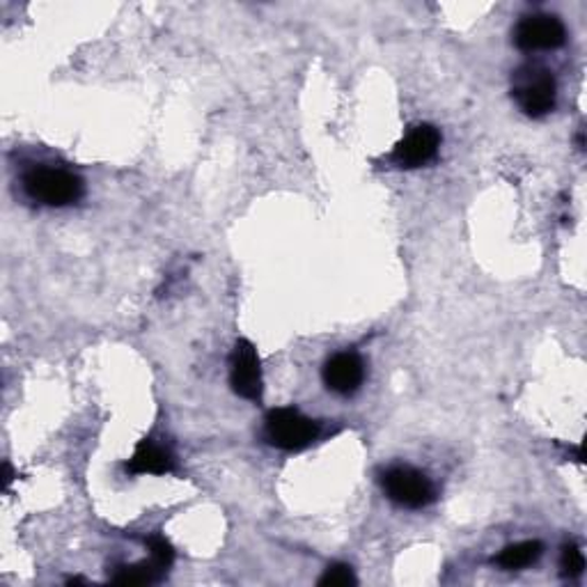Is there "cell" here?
<instances>
[{
    "label": "cell",
    "mask_w": 587,
    "mask_h": 587,
    "mask_svg": "<svg viewBox=\"0 0 587 587\" xmlns=\"http://www.w3.org/2000/svg\"><path fill=\"white\" fill-rule=\"evenodd\" d=\"M512 97L528 118H544L555 108L558 85L549 70L539 64H524L514 72Z\"/></svg>",
    "instance_id": "1"
},
{
    "label": "cell",
    "mask_w": 587,
    "mask_h": 587,
    "mask_svg": "<svg viewBox=\"0 0 587 587\" xmlns=\"http://www.w3.org/2000/svg\"><path fill=\"white\" fill-rule=\"evenodd\" d=\"M26 193L49 207H67L83 195V179L62 168H33L24 175Z\"/></svg>",
    "instance_id": "2"
},
{
    "label": "cell",
    "mask_w": 587,
    "mask_h": 587,
    "mask_svg": "<svg viewBox=\"0 0 587 587\" xmlns=\"http://www.w3.org/2000/svg\"><path fill=\"white\" fill-rule=\"evenodd\" d=\"M383 493L399 507L422 510L436 501L434 482L411 466H393L381 478Z\"/></svg>",
    "instance_id": "3"
},
{
    "label": "cell",
    "mask_w": 587,
    "mask_h": 587,
    "mask_svg": "<svg viewBox=\"0 0 587 587\" xmlns=\"http://www.w3.org/2000/svg\"><path fill=\"white\" fill-rule=\"evenodd\" d=\"M264 432L274 447L297 453V450H303L312 441H318L320 424L303 416L299 409L287 406V409H274L266 416Z\"/></svg>",
    "instance_id": "4"
},
{
    "label": "cell",
    "mask_w": 587,
    "mask_h": 587,
    "mask_svg": "<svg viewBox=\"0 0 587 587\" xmlns=\"http://www.w3.org/2000/svg\"><path fill=\"white\" fill-rule=\"evenodd\" d=\"M567 39V28L553 14L526 16L514 31V41L522 51H553Z\"/></svg>",
    "instance_id": "5"
},
{
    "label": "cell",
    "mask_w": 587,
    "mask_h": 587,
    "mask_svg": "<svg viewBox=\"0 0 587 587\" xmlns=\"http://www.w3.org/2000/svg\"><path fill=\"white\" fill-rule=\"evenodd\" d=\"M230 383H232V391L243 399L257 402L262 397L260 358H257L255 347L248 340H239L232 351Z\"/></svg>",
    "instance_id": "6"
},
{
    "label": "cell",
    "mask_w": 587,
    "mask_h": 587,
    "mask_svg": "<svg viewBox=\"0 0 587 587\" xmlns=\"http://www.w3.org/2000/svg\"><path fill=\"white\" fill-rule=\"evenodd\" d=\"M441 147V133L432 124H418L414 127L406 139L395 147L391 159L399 168H420L429 164L439 154Z\"/></svg>",
    "instance_id": "7"
},
{
    "label": "cell",
    "mask_w": 587,
    "mask_h": 587,
    "mask_svg": "<svg viewBox=\"0 0 587 587\" xmlns=\"http://www.w3.org/2000/svg\"><path fill=\"white\" fill-rule=\"evenodd\" d=\"M324 383L337 395H354L366 379L363 358L354 351H340L326 360Z\"/></svg>",
    "instance_id": "8"
},
{
    "label": "cell",
    "mask_w": 587,
    "mask_h": 587,
    "mask_svg": "<svg viewBox=\"0 0 587 587\" xmlns=\"http://www.w3.org/2000/svg\"><path fill=\"white\" fill-rule=\"evenodd\" d=\"M172 470H175L172 455L154 441H141L127 464V472H131V476H145V472H152V476H166V472Z\"/></svg>",
    "instance_id": "9"
},
{
    "label": "cell",
    "mask_w": 587,
    "mask_h": 587,
    "mask_svg": "<svg viewBox=\"0 0 587 587\" xmlns=\"http://www.w3.org/2000/svg\"><path fill=\"white\" fill-rule=\"evenodd\" d=\"M541 551H544V547H541V541H518V544H512L507 549H503L499 553V558H495V562H499V567L507 570V572H514V570H524V567H530L532 562L539 560Z\"/></svg>",
    "instance_id": "10"
},
{
    "label": "cell",
    "mask_w": 587,
    "mask_h": 587,
    "mask_svg": "<svg viewBox=\"0 0 587 587\" xmlns=\"http://www.w3.org/2000/svg\"><path fill=\"white\" fill-rule=\"evenodd\" d=\"M166 570L152 560L143 564H131V567H120L116 574H112L110 580L116 585H149V583L161 580Z\"/></svg>",
    "instance_id": "11"
},
{
    "label": "cell",
    "mask_w": 587,
    "mask_h": 587,
    "mask_svg": "<svg viewBox=\"0 0 587 587\" xmlns=\"http://www.w3.org/2000/svg\"><path fill=\"white\" fill-rule=\"evenodd\" d=\"M358 578L351 572L349 564H331V567L324 572V576L320 578L322 587H347V585H356Z\"/></svg>",
    "instance_id": "12"
},
{
    "label": "cell",
    "mask_w": 587,
    "mask_h": 587,
    "mask_svg": "<svg viewBox=\"0 0 587 587\" xmlns=\"http://www.w3.org/2000/svg\"><path fill=\"white\" fill-rule=\"evenodd\" d=\"M560 567H562V574L570 576V578H576L583 574L585 570V558H583V551L576 547V544H570L562 549V558H560Z\"/></svg>",
    "instance_id": "13"
},
{
    "label": "cell",
    "mask_w": 587,
    "mask_h": 587,
    "mask_svg": "<svg viewBox=\"0 0 587 587\" xmlns=\"http://www.w3.org/2000/svg\"><path fill=\"white\" fill-rule=\"evenodd\" d=\"M147 547L152 551V560L159 564V567L168 570L172 564V560H175V551L170 547V541L166 537H161V535H154V537L147 539Z\"/></svg>",
    "instance_id": "14"
}]
</instances>
